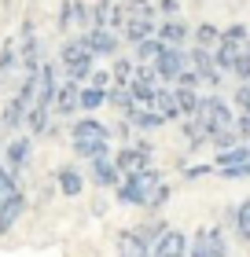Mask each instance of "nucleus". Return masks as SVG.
Returning <instances> with one entry per match:
<instances>
[{"instance_id": "obj_1", "label": "nucleus", "mask_w": 250, "mask_h": 257, "mask_svg": "<svg viewBox=\"0 0 250 257\" xmlns=\"http://www.w3.org/2000/svg\"><path fill=\"white\" fill-rule=\"evenodd\" d=\"M162 180H165V173L158 166H147L140 173H125L122 184L114 188V202L129 206V209H147V198H151V191L158 188Z\"/></svg>"}, {"instance_id": "obj_2", "label": "nucleus", "mask_w": 250, "mask_h": 257, "mask_svg": "<svg viewBox=\"0 0 250 257\" xmlns=\"http://www.w3.org/2000/svg\"><path fill=\"white\" fill-rule=\"evenodd\" d=\"M192 118L199 121V128L206 133V140L213 133H221V128H228L235 125V107H232V99L228 96H221V92H206L199 103V110L192 114Z\"/></svg>"}, {"instance_id": "obj_3", "label": "nucleus", "mask_w": 250, "mask_h": 257, "mask_svg": "<svg viewBox=\"0 0 250 257\" xmlns=\"http://www.w3.org/2000/svg\"><path fill=\"white\" fill-rule=\"evenodd\" d=\"M59 66H63V74L70 81L89 85L92 74H96V55L85 48V41H81V37H66L63 48H59Z\"/></svg>"}, {"instance_id": "obj_4", "label": "nucleus", "mask_w": 250, "mask_h": 257, "mask_svg": "<svg viewBox=\"0 0 250 257\" xmlns=\"http://www.w3.org/2000/svg\"><path fill=\"white\" fill-rule=\"evenodd\" d=\"M114 162H118V169H122V173H140V169L154 166V147H151V140L140 133L133 144H118V147H114Z\"/></svg>"}, {"instance_id": "obj_5", "label": "nucleus", "mask_w": 250, "mask_h": 257, "mask_svg": "<svg viewBox=\"0 0 250 257\" xmlns=\"http://www.w3.org/2000/svg\"><path fill=\"white\" fill-rule=\"evenodd\" d=\"M77 37L85 41V48L96 55V59H114V55H122V33H114V30L92 26L85 33H77Z\"/></svg>"}, {"instance_id": "obj_6", "label": "nucleus", "mask_w": 250, "mask_h": 257, "mask_svg": "<svg viewBox=\"0 0 250 257\" xmlns=\"http://www.w3.org/2000/svg\"><path fill=\"white\" fill-rule=\"evenodd\" d=\"M154 70H158L162 85H177V77L188 70V48H173V44H165L162 55L154 59Z\"/></svg>"}, {"instance_id": "obj_7", "label": "nucleus", "mask_w": 250, "mask_h": 257, "mask_svg": "<svg viewBox=\"0 0 250 257\" xmlns=\"http://www.w3.org/2000/svg\"><path fill=\"white\" fill-rule=\"evenodd\" d=\"M125 4H114V0H96L92 4V26H100V30H114V33H122L125 30Z\"/></svg>"}, {"instance_id": "obj_8", "label": "nucleus", "mask_w": 250, "mask_h": 257, "mask_svg": "<svg viewBox=\"0 0 250 257\" xmlns=\"http://www.w3.org/2000/svg\"><path fill=\"white\" fill-rule=\"evenodd\" d=\"M19 55H22V70H26V74H37V70L44 66V55H41V41H37V33H33V22H30V19L22 22V41H19Z\"/></svg>"}, {"instance_id": "obj_9", "label": "nucleus", "mask_w": 250, "mask_h": 257, "mask_svg": "<svg viewBox=\"0 0 250 257\" xmlns=\"http://www.w3.org/2000/svg\"><path fill=\"white\" fill-rule=\"evenodd\" d=\"M122 177H125V173L118 169L114 155H111V158H96V162H89V180L96 184L100 191H114L118 184H122Z\"/></svg>"}, {"instance_id": "obj_10", "label": "nucleus", "mask_w": 250, "mask_h": 257, "mask_svg": "<svg viewBox=\"0 0 250 257\" xmlns=\"http://www.w3.org/2000/svg\"><path fill=\"white\" fill-rule=\"evenodd\" d=\"M70 140H114V133L96 114H81L77 121H70Z\"/></svg>"}, {"instance_id": "obj_11", "label": "nucleus", "mask_w": 250, "mask_h": 257, "mask_svg": "<svg viewBox=\"0 0 250 257\" xmlns=\"http://www.w3.org/2000/svg\"><path fill=\"white\" fill-rule=\"evenodd\" d=\"M158 41L173 44V48H188L192 44V26L177 15V19H158Z\"/></svg>"}, {"instance_id": "obj_12", "label": "nucleus", "mask_w": 250, "mask_h": 257, "mask_svg": "<svg viewBox=\"0 0 250 257\" xmlns=\"http://www.w3.org/2000/svg\"><path fill=\"white\" fill-rule=\"evenodd\" d=\"M59 118H74V114L81 110V85L77 81L63 77V85H59V96H55V107H52Z\"/></svg>"}, {"instance_id": "obj_13", "label": "nucleus", "mask_w": 250, "mask_h": 257, "mask_svg": "<svg viewBox=\"0 0 250 257\" xmlns=\"http://www.w3.org/2000/svg\"><path fill=\"white\" fill-rule=\"evenodd\" d=\"M147 37H158V19L129 15V19H125V30H122V41L136 48V44H140V41H147Z\"/></svg>"}, {"instance_id": "obj_14", "label": "nucleus", "mask_w": 250, "mask_h": 257, "mask_svg": "<svg viewBox=\"0 0 250 257\" xmlns=\"http://www.w3.org/2000/svg\"><path fill=\"white\" fill-rule=\"evenodd\" d=\"M37 103L41 107H55V96H59V74H55V63H44L41 70H37Z\"/></svg>"}, {"instance_id": "obj_15", "label": "nucleus", "mask_w": 250, "mask_h": 257, "mask_svg": "<svg viewBox=\"0 0 250 257\" xmlns=\"http://www.w3.org/2000/svg\"><path fill=\"white\" fill-rule=\"evenodd\" d=\"M114 250H118V257H151L154 246L136 235V228H122L114 239Z\"/></svg>"}, {"instance_id": "obj_16", "label": "nucleus", "mask_w": 250, "mask_h": 257, "mask_svg": "<svg viewBox=\"0 0 250 257\" xmlns=\"http://www.w3.org/2000/svg\"><path fill=\"white\" fill-rule=\"evenodd\" d=\"M188 239L192 235H184L181 228H170L158 242H154L151 257H188Z\"/></svg>"}, {"instance_id": "obj_17", "label": "nucleus", "mask_w": 250, "mask_h": 257, "mask_svg": "<svg viewBox=\"0 0 250 257\" xmlns=\"http://www.w3.org/2000/svg\"><path fill=\"white\" fill-rule=\"evenodd\" d=\"M154 110H158L165 121H177V125L184 121V110H181V103H177V88H173V85H158V96H154Z\"/></svg>"}, {"instance_id": "obj_18", "label": "nucleus", "mask_w": 250, "mask_h": 257, "mask_svg": "<svg viewBox=\"0 0 250 257\" xmlns=\"http://www.w3.org/2000/svg\"><path fill=\"white\" fill-rule=\"evenodd\" d=\"M55 188L66 198H77L81 191H85V173H81L77 166H59L55 169Z\"/></svg>"}, {"instance_id": "obj_19", "label": "nucleus", "mask_w": 250, "mask_h": 257, "mask_svg": "<svg viewBox=\"0 0 250 257\" xmlns=\"http://www.w3.org/2000/svg\"><path fill=\"white\" fill-rule=\"evenodd\" d=\"M26 213V195L15 191V195H8L4 198V206H0V235H8L11 228L19 224V217Z\"/></svg>"}, {"instance_id": "obj_20", "label": "nucleus", "mask_w": 250, "mask_h": 257, "mask_svg": "<svg viewBox=\"0 0 250 257\" xmlns=\"http://www.w3.org/2000/svg\"><path fill=\"white\" fill-rule=\"evenodd\" d=\"M30 155H33V140H30V136H19V140H11V144H8V151H4V162H8V169L19 177V173H22V166L30 162Z\"/></svg>"}, {"instance_id": "obj_21", "label": "nucleus", "mask_w": 250, "mask_h": 257, "mask_svg": "<svg viewBox=\"0 0 250 257\" xmlns=\"http://www.w3.org/2000/svg\"><path fill=\"white\" fill-rule=\"evenodd\" d=\"M70 147H74V155L85 158V162H96V158H111L114 155L111 140H70Z\"/></svg>"}, {"instance_id": "obj_22", "label": "nucleus", "mask_w": 250, "mask_h": 257, "mask_svg": "<svg viewBox=\"0 0 250 257\" xmlns=\"http://www.w3.org/2000/svg\"><path fill=\"white\" fill-rule=\"evenodd\" d=\"M133 228H136V235L144 239V242H151V246H154V242H158L173 224H170L162 213H144V220H140V224H133Z\"/></svg>"}, {"instance_id": "obj_23", "label": "nucleus", "mask_w": 250, "mask_h": 257, "mask_svg": "<svg viewBox=\"0 0 250 257\" xmlns=\"http://www.w3.org/2000/svg\"><path fill=\"white\" fill-rule=\"evenodd\" d=\"M26 114H30V107H26L19 96H11V99L4 103V110H0V125H4L8 133H15V128L26 125Z\"/></svg>"}, {"instance_id": "obj_24", "label": "nucleus", "mask_w": 250, "mask_h": 257, "mask_svg": "<svg viewBox=\"0 0 250 257\" xmlns=\"http://www.w3.org/2000/svg\"><path fill=\"white\" fill-rule=\"evenodd\" d=\"M107 107H111L114 114H133L136 110V99H133V92H129V85H111L107 88Z\"/></svg>"}, {"instance_id": "obj_25", "label": "nucleus", "mask_w": 250, "mask_h": 257, "mask_svg": "<svg viewBox=\"0 0 250 257\" xmlns=\"http://www.w3.org/2000/svg\"><path fill=\"white\" fill-rule=\"evenodd\" d=\"M52 107H41V103H33L30 114H26V128H30V136H48V128H52Z\"/></svg>"}, {"instance_id": "obj_26", "label": "nucleus", "mask_w": 250, "mask_h": 257, "mask_svg": "<svg viewBox=\"0 0 250 257\" xmlns=\"http://www.w3.org/2000/svg\"><path fill=\"white\" fill-rule=\"evenodd\" d=\"M177 128H181V136H184V144H188V151H192V155H202V147H210V140H206V133L199 128L195 118H184Z\"/></svg>"}, {"instance_id": "obj_27", "label": "nucleus", "mask_w": 250, "mask_h": 257, "mask_svg": "<svg viewBox=\"0 0 250 257\" xmlns=\"http://www.w3.org/2000/svg\"><path fill=\"white\" fill-rule=\"evenodd\" d=\"M129 121L136 125V133H154V128L170 125V121H165V118H162V114L154 110V107H136L133 114H129Z\"/></svg>"}, {"instance_id": "obj_28", "label": "nucleus", "mask_w": 250, "mask_h": 257, "mask_svg": "<svg viewBox=\"0 0 250 257\" xmlns=\"http://www.w3.org/2000/svg\"><path fill=\"white\" fill-rule=\"evenodd\" d=\"M188 66L199 70V77H206L210 70H217V63H213V48H202V44H188Z\"/></svg>"}, {"instance_id": "obj_29", "label": "nucleus", "mask_w": 250, "mask_h": 257, "mask_svg": "<svg viewBox=\"0 0 250 257\" xmlns=\"http://www.w3.org/2000/svg\"><path fill=\"white\" fill-rule=\"evenodd\" d=\"M239 162H250V144H246V140H243V144H235V147H228V151H217V155H213V166H217V169L239 166Z\"/></svg>"}, {"instance_id": "obj_30", "label": "nucleus", "mask_w": 250, "mask_h": 257, "mask_svg": "<svg viewBox=\"0 0 250 257\" xmlns=\"http://www.w3.org/2000/svg\"><path fill=\"white\" fill-rule=\"evenodd\" d=\"M100 107H107V88L81 85V114H96Z\"/></svg>"}, {"instance_id": "obj_31", "label": "nucleus", "mask_w": 250, "mask_h": 257, "mask_svg": "<svg viewBox=\"0 0 250 257\" xmlns=\"http://www.w3.org/2000/svg\"><path fill=\"white\" fill-rule=\"evenodd\" d=\"M192 44L217 48V44H221V26H213V22H199V26H192Z\"/></svg>"}, {"instance_id": "obj_32", "label": "nucleus", "mask_w": 250, "mask_h": 257, "mask_svg": "<svg viewBox=\"0 0 250 257\" xmlns=\"http://www.w3.org/2000/svg\"><path fill=\"white\" fill-rule=\"evenodd\" d=\"M111 74H114V85H129L136 74V59L133 55H114L111 59Z\"/></svg>"}, {"instance_id": "obj_33", "label": "nucleus", "mask_w": 250, "mask_h": 257, "mask_svg": "<svg viewBox=\"0 0 250 257\" xmlns=\"http://www.w3.org/2000/svg\"><path fill=\"white\" fill-rule=\"evenodd\" d=\"M235 239L246 242L250 246V198H243V202H235Z\"/></svg>"}, {"instance_id": "obj_34", "label": "nucleus", "mask_w": 250, "mask_h": 257, "mask_svg": "<svg viewBox=\"0 0 250 257\" xmlns=\"http://www.w3.org/2000/svg\"><path fill=\"white\" fill-rule=\"evenodd\" d=\"M162 48H165V44H162L158 37H147V41H140L136 48H133V59H136V63H151V66H154V59L162 55Z\"/></svg>"}, {"instance_id": "obj_35", "label": "nucleus", "mask_w": 250, "mask_h": 257, "mask_svg": "<svg viewBox=\"0 0 250 257\" xmlns=\"http://www.w3.org/2000/svg\"><path fill=\"white\" fill-rule=\"evenodd\" d=\"M239 52H243L239 44H228V41H221L217 48H213V63H217V70L232 74V63H235V55H239Z\"/></svg>"}, {"instance_id": "obj_36", "label": "nucleus", "mask_w": 250, "mask_h": 257, "mask_svg": "<svg viewBox=\"0 0 250 257\" xmlns=\"http://www.w3.org/2000/svg\"><path fill=\"white\" fill-rule=\"evenodd\" d=\"M170 198H173V184H170V180H162L158 188L151 191V198H147V209H144V213H162V209L170 206Z\"/></svg>"}, {"instance_id": "obj_37", "label": "nucleus", "mask_w": 250, "mask_h": 257, "mask_svg": "<svg viewBox=\"0 0 250 257\" xmlns=\"http://www.w3.org/2000/svg\"><path fill=\"white\" fill-rule=\"evenodd\" d=\"M228 246H232L228 228H224V224H213V228H210V257H228Z\"/></svg>"}, {"instance_id": "obj_38", "label": "nucleus", "mask_w": 250, "mask_h": 257, "mask_svg": "<svg viewBox=\"0 0 250 257\" xmlns=\"http://www.w3.org/2000/svg\"><path fill=\"white\" fill-rule=\"evenodd\" d=\"M173 88H177V103H181L184 118H192L199 110V103H202V88H181V85H173Z\"/></svg>"}, {"instance_id": "obj_39", "label": "nucleus", "mask_w": 250, "mask_h": 257, "mask_svg": "<svg viewBox=\"0 0 250 257\" xmlns=\"http://www.w3.org/2000/svg\"><path fill=\"white\" fill-rule=\"evenodd\" d=\"M232 107L235 114H250V81H232Z\"/></svg>"}, {"instance_id": "obj_40", "label": "nucleus", "mask_w": 250, "mask_h": 257, "mask_svg": "<svg viewBox=\"0 0 250 257\" xmlns=\"http://www.w3.org/2000/svg\"><path fill=\"white\" fill-rule=\"evenodd\" d=\"M235 144H243V136H239V128H235V125H228V128H221V133L210 136V147H213V151H228V147H235Z\"/></svg>"}, {"instance_id": "obj_41", "label": "nucleus", "mask_w": 250, "mask_h": 257, "mask_svg": "<svg viewBox=\"0 0 250 257\" xmlns=\"http://www.w3.org/2000/svg\"><path fill=\"white\" fill-rule=\"evenodd\" d=\"M22 66V55H19V44L8 41L4 48H0V74H11V70Z\"/></svg>"}, {"instance_id": "obj_42", "label": "nucleus", "mask_w": 250, "mask_h": 257, "mask_svg": "<svg viewBox=\"0 0 250 257\" xmlns=\"http://www.w3.org/2000/svg\"><path fill=\"white\" fill-rule=\"evenodd\" d=\"M188 257H210V228H199L188 239Z\"/></svg>"}, {"instance_id": "obj_43", "label": "nucleus", "mask_w": 250, "mask_h": 257, "mask_svg": "<svg viewBox=\"0 0 250 257\" xmlns=\"http://www.w3.org/2000/svg\"><path fill=\"white\" fill-rule=\"evenodd\" d=\"M111 133H114V140H118V144H133V140L140 136V133H136V125L129 121L125 114H118V121L111 125Z\"/></svg>"}, {"instance_id": "obj_44", "label": "nucleus", "mask_w": 250, "mask_h": 257, "mask_svg": "<svg viewBox=\"0 0 250 257\" xmlns=\"http://www.w3.org/2000/svg\"><path fill=\"white\" fill-rule=\"evenodd\" d=\"M213 173H217V166H213V162H192V166H184L181 169V177L184 180H206V177H213Z\"/></svg>"}, {"instance_id": "obj_45", "label": "nucleus", "mask_w": 250, "mask_h": 257, "mask_svg": "<svg viewBox=\"0 0 250 257\" xmlns=\"http://www.w3.org/2000/svg\"><path fill=\"white\" fill-rule=\"evenodd\" d=\"M55 26H59V33H70L77 26V15H74V0H63L59 4V19H55Z\"/></svg>"}, {"instance_id": "obj_46", "label": "nucleus", "mask_w": 250, "mask_h": 257, "mask_svg": "<svg viewBox=\"0 0 250 257\" xmlns=\"http://www.w3.org/2000/svg\"><path fill=\"white\" fill-rule=\"evenodd\" d=\"M125 15H140V19H158V4H151V0H125Z\"/></svg>"}, {"instance_id": "obj_47", "label": "nucleus", "mask_w": 250, "mask_h": 257, "mask_svg": "<svg viewBox=\"0 0 250 257\" xmlns=\"http://www.w3.org/2000/svg\"><path fill=\"white\" fill-rule=\"evenodd\" d=\"M221 41H228V44H239V48H243V44L250 41V30L243 26V22H232V26H224V30H221Z\"/></svg>"}, {"instance_id": "obj_48", "label": "nucleus", "mask_w": 250, "mask_h": 257, "mask_svg": "<svg viewBox=\"0 0 250 257\" xmlns=\"http://www.w3.org/2000/svg\"><path fill=\"white\" fill-rule=\"evenodd\" d=\"M15 191H19V177H15L8 166H0V206H4V198L15 195Z\"/></svg>"}, {"instance_id": "obj_49", "label": "nucleus", "mask_w": 250, "mask_h": 257, "mask_svg": "<svg viewBox=\"0 0 250 257\" xmlns=\"http://www.w3.org/2000/svg\"><path fill=\"white\" fill-rule=\"evenodd\" d=\"M232 81H250V52L243 48L239 55H235V63H232Z\"/></svg>"}, {"instance_id": "obj_50", "label": "nucleus", "mask_w": 250, "mask_h": 257, "mask_svg": "<svg viewBox=\"0 0 250 257\" xmlns=\"http://www.w3.org/2000/svg\"><path fill=\"white\" fill-rule=\"evenodd\" d=\"M228 74H224V70H210V74L206 77H202V88H206V92H221L224 85H228Z\"/></svg>"}, {"instance_id": "obj_51", "label": "nucleus", "mask_w": 250, "mask_h": 257, "mask_svg": "<svg viewBox=\"0 0 250 257\" xmlns=\"http://www.w3.org/2000/svg\"><path fill=\"white\" fill-rule=\"evenodd\" d=\"M74 15H77V30H81V33L92 30V4H85V0H74Z\"/></svg>"}, {"instance_id": "obj_52", "label": "nucleus", "mask_w": 250, "mask_h": 257, "mask_svg": "<svg viewBox=\"0 0 250 257\" xmlns=\"http://www.w3.org/2000/svg\"><path fill=\"white\" fill-rule=\"evenodd\" d=\"M221 180H250V162H239V166H228V169H217Z\"/></svg>"}, {"instance_id": "obj_53", "label": "nucleus", "mask_w": 250, "mask_h": 257, "mask_svg": "<svg viewBox=\"0 0 250 257\" xmlns=\"http://www.w3.org/2000/svg\"><path fill=\"white\" fill-rule=\"evenodd\" d=\"M177 85H181V88H202V77H199V70H192V66H188L184 74L177 77Z\"/></svg>"}, {"instance_id": "obj_54", "label": "nucleus", "mask_w": 250, "mask_h": 257, "mask_svg": "<svg viewBox=\"0 0 250 257\" xmlns=\"http://www.w3.org/2000/svg\"><path fill=\"white\" fill-rule=\"evenodd\" d=\"M181 15V0H158V19H177Z\"/></svg>"}, {"instance_id": "obj_55", "label": "nucleus", "mask_w": 250, "mask_h": 257, "mask_svg": "<svg viewBox=\"0 0 250 257\" xmlns=\"http://www.w3.org/2000/svg\"><path fill=\"white\" fill-rule=\"evenodd\" d=\"M89 85L111 88V85H114V74H111V66H107V70H100V66H96V74H92V81H89Z\"/></svg>"}, {"instance_id": "obj_56", "label": "nucleus", "mask_w": 250, "mask_h": 257, "mask_svg": "<svg viewBox=\"0 0 250 257\" xmlns=\"http://www.w3.org/2000/svg\"><path fill=\"white\" fill-rule=\"evenodd\" d=\"M235 128H239V136L250 144V114H235Z\"/></svg>"}, {"instance_id": "obj_57", "label": "nucleus", "mask_w": 250, "mask_h": 257, "mask_svg": "<svg viewBox=\"0 0 250 257\" xmlns=\"http://www.w3.org/2000/svg\"><path fill=\"white\" fill-rule=\"evenodd\" d=\"M221 224H224V228H235V206H224V213H221Z\"/></svg>"}, {"instance_id": "obj_58", "label": "nucleus", "mask_w": 250, "mask_h": 257, "mask_svg": "<svg viewBox=\"0 0 250 257\" xmlns=\"http://www.w3.org/2000/svg\"><path fill=\"white\" fill-rule=\"evenodd\" d=\"M243 48H246V52H250V41H246V44H243Z\"/></svg>"}]
</instances>
